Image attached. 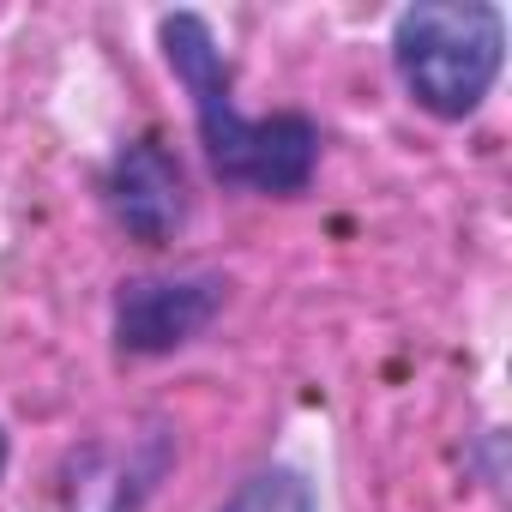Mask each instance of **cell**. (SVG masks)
<instances>
[{"instance_id":"obj_1","label":"cell","mask_w":512,"mask_h":512,"mask_svg":"<svg viewBox=\"0 0 512 512\" xmlns=\"http://www.w3.org/2000/svg\"><path fill=\"white\" fill-rule=\"evenodd\" d=\"M157 43L175 67V79L193 97V121H199V145L217 169V181L229 187H253V193H302L314 181L320 163V127L308 115H266L247 121L229 97V61L211 37V25L199 13H169L157 25Z\"/></svg>"},{"instance_id":"obj_2","label":"cell","mask_w":512,"mask_h":512,"mask_svg":"<svg viewBox=\"0 0 512 512\" xmlns=\"http://www.w3.org/2000/svg\"><path fill=\"white\" fill-rule=\"evenodd\" d=\"M506 61V19L488 0H416L392 25V67L416 109L464 121L482 109Z\"/></svg>"},{"instance_id":"obj_3","label":"cell","mask_w":512,"mask_h":512,"mask_svg":"<svg viewBox=\"0 0 512 512\" xmlns=\"http://www.w3.org/2000/svg\"><path fill=\"white\" fill-rule=\"evenodd\" d=\"M223 308V278H133L115 296V344L127 356H169L193 344Z\"/></svg>"},{"instance_id":"obj_4","label":"cell","mask_w":512,"mask_h":512,"mask_svg":"<svg viewBox=\"0 0 512 512\" xmlns=\"http://www.w3.org/2000/svg\"><path fill=\"white\" fill-rule=\"evenodd\" d=\"M103 193H109L115 223L145 247L175 241V229L187 223V181H181V163H175V151L163 139L121 145V157L109 163Z\"/></svg>"},{"instance_id":"obj_5","label":"cell","mask_w":512,"mask_h":512,"mask_svg":"<svg viewBox=\"0 0 512 512\" xmlns=\"http://www.w3.org/2000/svg\"><path fill=\"white\" fill-rule=\"evenodd\" d=\"M223 512H314V488H308L302 470L272 464V470H253V476L223 500Z\"/></svg>"},{"instance_id":"obj_6","label":"cell","mask_w":512,"mask_h":512,"mask_svg":"<svg viewBox=\"0 0 512 512\" xmlns=\"http://www.w3.org/2000/svg\"><path fill=\"white\" fill-rule=\"evenodd\" d=\"M0 470H7V434H0Z\"/></svg>"}]
</instances>
